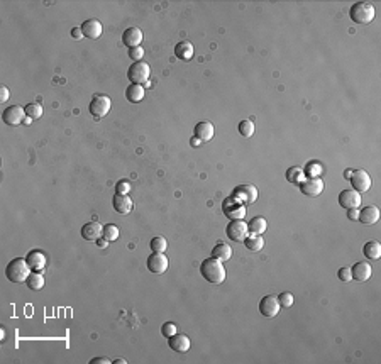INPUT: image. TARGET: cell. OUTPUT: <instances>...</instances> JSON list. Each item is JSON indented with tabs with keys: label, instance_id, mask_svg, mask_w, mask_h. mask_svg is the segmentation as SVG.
<instances>
[{
	"label": "cell",
	"instance_id": "cell-15",
	"mask_svg": "<svg viewBox=\"0 0 381 364\" xmlns=\"http://www.w3.org/2000/svg\"><path fill=\"white\" fill-rule=\"evenodd\" d=\"M371 273H373L371 265H369V263H364V261L356 263V265L351 268V276H352V280H356V281H368L369 278H371Z\"/></svg>",
	"mask_w": 381,
	"mask_h": 364
},
{
	"label": "cell",
	"instance_id": "cell-40",
	"mask_svg": "<svg viewBox=\"0 0 381 364\" xmlns=\"http://www.w3.org/2000/svg\"><path fill=\"white\" fill-rule=\"evenodd\" d=\"M129 58L133 59V61H142V58H144V49H142L141 46H137V48H131L129 49Z\"/></svg>",
	"mask_w": 381,
	"mask_h": 364
},
{
	"label": "cell",
	"instance_id": "cell-27",
	"mask_svg": "<svg viewBox=\"0 0 381 364\" xmlns=\"http://www.w3.org/2000/svg\"><path fill=\"white\" fill-rule=\"evenodd\" d=\"M362 254L366 256L368 259H373V261H376V259H380L381 256V244L378 241H369L364 244V248H362Z\"/></svg>",
	"mask_w": 381,
	"mask_h": 364
},
{
	"label": "cell",
	"instance_id": "cell-47",
	"mask_svg": "<svg viewBox=\"0 0 381 364\" xmlns=\"http://www.w3.org/2000/svg\"><path fill=\"white\" fill-rule=\"evenodd\" d=\"M190 142H191V144L195 146V148H198V146H200V142H202V141H200V139H198V137H195V135H193V137H191V141H190Z\"/></svg>",
	"mask_w": 381,
	"mask_h": 364
},
{
	"label": "cell",
	"instance_id": "cell-17",
	"mask_svg": "<svg viewBox=\"0 0 381 364\" xmlns=\"http://www.w3.org/2000/svg\"><path fill=\"white\" fill-rule=\"evenodd\" d=\"M358 220H359L361 224H364V226H373V224H376V222L380 220V210H378V207L368 205V207H364L362 210H359Z\"/></svg>",
	"mask_w": 381,
	"mask_h": 364
},
{
	"label": "cell",
	"instance_id": "cell-12",
	"mask_svg": "<svg viewBox=\"0 0 381 364\" xmlns=\"http://www.w3.org/2000/svg\"><path fill=\"white\" fill-rule=\"evenodd\" d=\"M300 192L305 197H319L324 192V181L320 178H308L300 183Z\"/></svg>",
	"mask_w": 381,
	"mask_h": 364
},
{
	"label": "cell",
	"instance_id": "cell-20",
	"mask_svg": "<svg viewBox=\"0 0 381 364\" xmlns=\"http://www.w3.org/2000/svg\"><path fill=\"white\" fill-rule=\"evenodd\" d=\"M122 41L129 49L137 48V46H141V42H142V31L139 29V27H129V29L124 31Z\"/></svg>",
	"mask_w": 381,
	"mask_h": 364
},
{
	"label": "cell",
	"instance_id": "cell-29",
	"mask_svg": "<svg viewBox=\"0 0 381 364\" xmlns=\"http://www.w3.org/2000/svg\"><path fill=\"white\" fill-rule=\"evenodd\" d=\"M248 229H249V232H251V234H258V235H261L263 232H265L266 229H268V222H266L265 217H254V219L249 220Z\"/></svg>",
	"mask_w": 381,
	"mask_h": 364
},
{
	"label": "cell",
	"instance_id": "cell-8",
	"mask_svg": "<svg viewBox=\"0 0 381 364\" xmlns=\"http://www.w3.org/2000/svg\"><path fill=\"white\" fill-rule=\"evenodd\" d=\"M24 119H26V109L20 105H10L2 112V120L7 126L16 127L20 122H24Z\"/></svg>",
	"mask_w": 381,
	"mask_h": 364
},
{
	"label": "cell",
	"instance_id": "cell-21",
	"mask_svg": "<svg viewBox=\"0 0 381 364\" xmlns=\"http://www.w3.org/2000/svg\"><path fill=\"white\" fill-rule=\"evenodd\" d=\"M168 345L173 349L174 352H187L188 349H190L191 342L185 334H178L176 332V334L171 335V337L168 339Z\"/></svg>",
	"mask_w": 381,
	"mask_h": 364
},
{
	"label": "cell",
	"instance_id": "cell-23",
	"mask_svg": "<svg viewBox=\"0 0 381 364\" xmlns=\"http://www.w3.org/2000/svg\"><path fill=\"white\" fill-rule=\"evenodd\" d=\"M229 200H230V203H232V209H229V207H224V213H226V215L229 217L230 220H241L246 215V207L241 202H237L236 198H232V197H230Z\"/></svg>",
	"mask_w": 381,
	"mask_h": 364
},
{
	"label": "cell",
	"instance_id": "cell-31",
	"mask_svg": "<svg viewBox=\"0 0 381 364\" xmlns=\"http://www.w3.org/2000/svg\"><path fill=\"white\" fill-rule=\"evenodd\" d=\"M286 180L290 181V183H293V185H300L302 181H304V178H305V173H304V168H300V166H291L290 170L286 171Z\"/></svg>",
	"mask_w": 381,
	"mask_h": 364
},
{
	"label": "cell",
	"instance_id": "cell-5",
	"mask_svg": "<svg viewBox=\"0 0 381 364\" xmlns=\"http://www.w3.org/2000/svg\"><path fill=\"white\" fill-rule=\"evenodd\" d=\"M226 234H227V237H229L230 241L244 242L246 237L249 235L248 224H246L243 219H241V220H230V224H227Z\"/></svg>",
	"mask_w": 381,
	"mask_h": 364
},
{
	"label": "cell",
	"instance_id": "cell-4",
	"mask_svg": "<svg viewBox=\"0 0 381 364\" xmlns=\"http://www.w3.org/2000/svg\"><path fill=\"white\" fill-rule=\"evenodd\" d=\"M151 77V66L146 61H134L127 70V78L131 80V83L136 85H146Z\"/></svg>",
	"mask_w": 381,
	"mask_h": 364
},
{
	"label": "cell",
	"instance_id": "cell-39",
	"mask_svg": "<svg viewBox=\"0 0 381 364\" xmlns=\"http://www.w3.org/2000/svg\"><path fill=\"white\" fill-rule=\"evenodd\" d=\"M131 192V183L127 180H120L115 183V193L120 195H127Z\"/></svg>",
	"mask_w": 381,
	"mask_h": 364
},
{
	"label": "cell",
	"instance_id": "cell-6",
	"mask_svg": "<svg viewBox=\"0 0 381 364\" xmlns=\"http://www.w3.org/2000/svg\"><path fill=\"white\" fill-rule=\"evenodd\" d=\"M110 109H112V100L107 95H95L88 105V110L94 117H105Z\"/></svg>",
	"mask_w": 381,
	"mask_h": 364
},
{
	"label": "cell",
	"instance_id": "cell-46",
	"mask_svg": "<svg viewBox=\"0 0 381 364\" xmlns=\"http://www.w3.org/2000/svg\"><path fill=\"white\" fill-rule=\"evenodd\" d=\"M107 242H109V241H107L105 237H100V239H97V246H98V248H105V246H107Z\"/></svg>",
	"mask_w": 381,
	"mask_h": 364
},
{
	"label": "cell",
	"instance_id": "cell-49",
	"mask_svg": "<svg viewBox=\"0 0 381 364\" xmlns=\"http://www.w3.org/2000/svg\"><path fill=\"white\" fill-rule=\"evenodd\" d=\"M351 174H352V170H346V173H344V176H346L347 180H349V178H351Z\"/></svg>",
	"mask_w": 381,
	"mask_h": 364
},
{
	"label": "cell",
	"instance_id": "cell-26",
	"mask_svg": "<svg viewBox=\"0 0 381 364\" xmlns=\"http://www.w3.org/2000/svg\"><path fill=\"white\" fill-rule=\"evenodd\" d=\"M174 55L178 56V59H181V61H188V59H191V56H193V44L191 42H178V46L174 48Z\"/></svg>",
	"mask_w": 381,
	"mask_h": 364
},
{
	"label": "cell",
	"instance_id": "cell-7",
	"mask_svg": "<svg viewBox=\"0 0 381 364\" xmlns=\"http://www.w3.org/2000/svg\"><path fill=\"white\" fill-rule=\"evenodd\" d=\"M352 185V190H356L358 193H364L371 188V176L368 174V171L364 170H356L352 171L351 178H349Z\"/></svg>",
	"mask_w": 381,
	"mask_h": 364
},
{
	"label": "cell",
	"instance_id": "cell-22",
	"mask_svg": "<svg viewBox=\"0 0 381 364\" xmlns=\"http://www.w3.org/2000/svg\"><path fill=\"white\" fill-rule=\"evenodd\" d=\"M193 133H195V137H198L202 142H209V141H212L213 134H215V129H213L212 124L204 120V122H198L197 126H195Z\"/></svg>",
	"mask_w": 381,
	"mask_h": 364
},
{
	"label": "cell",
	"instance_id": "cell-10",
	"mask_svg": "<svg viewBox=\"0 0 381 364\" xmlns=\"http://www.w3.org/2000/svg\"><path fill=\"white\" fill-rule=\"evenodd\" d=\"M232 198H236L237 202H241L243 205H248V203L256 202V198H258V190H256V187L251 183L241 185V187H237L236 190H234Z\"/></svg>",
	"mask_w": 381,
	"mask_h": 364
},
{
	"label": "cell",
	"instance_id": "cell-35",
	"mask_svg": "<svg viewBox=\"0 0 381 364\" xmlns=\"http://www.w3.org/2000/svg\"><path fill=\"white\" fill-rule=\"evenodd\" d=\"M149 248H151L152 252H165L168 249V241L165 237H154L149 244Z\"/></svg>",
	"mask_w": 381,
	"mask_h": 364
},
{
	"label": "cell",
	"instance_id": "cell-16",
	"mask_svg": "<svg viewBox=\"0 0 381 364\" xmlns=\"http://www.w3.org/2000/svg\"><path fill=\"white\" fill-rule=\"evenodd\" d=\"M102 235H104V227H102L98 222H88L81 227V237H83L85 241L97 242V239H100Z\"/></svg>",
	"mask_w": 381,
	"mask_h": 364
},
{
	"label": "cell",
	"instance_id": "cell-1",
	"mask_svg": "<svg viewBox=\"0 0 381 364\" xmlns=\"http://www.w3.org/2000/svg\"><path fill=\"white\" fill-rule=\"evenodd\" d=\"M200 273L209 283L213 285H220L226 280V268H224L222 261H219L215 258L205 259L200 265Z\"/></svg>",
	"mask_w": 381,
	"mask_h": 364
},
{
	"label": "cell",
	"instance_id": "cell-30",
	"mask_svg": "<svg viewBox=\"0 0 381 364\" xmlns=\"http://www.w3.org/2000/svg\"><path fill=\"white\" fill-rule=\"evenodd\" d=\"M244 244H246V248H248L249 251L258 252V251H261V249L265 248V239H263L261 235H258V234H251V235H248V237H246Z\"/></svg>",
	"mask_w": 381,
	"mask_h": 364
},
{
	"label": "cell",
	"instance_id": "cell-37",
	"mask_svg": "<svg viewBox=\"0 0 381 364\" xmlns=\"http://www.w3.org/2000/svg\"><path fill=\"white\" fill-rule=\"evenodd\" d=\"M293 302H295V298L290 291H283V293H280V297H278V303H280L281 307H285V308H290V307L293 305Z\"/></svg>",
	"mask_w": 381,
	"mask_h": 364
},
{
	"label": "cell",
	"instance_id": "cell-14",
	"mask_svg": "<svg viewBox=\"0 0 381 364\" xmlns=\"http://www.w3.org/2000/svg\"><path fill=\"white\" fill-rule=\"evenodd\" d=\"M26 261H27V265H29V268L33 271H44L46 265H48V258H46L44 252L39 251V249L31 251L29 254L26 256Z\"/></svg>",
	"mask_w": 381,
	"mask_h": 364
},
{
	"label": "cell",
	"instance_id": "cell-34",
	"mask_svg": "<svg viewBox=\"0 0 381 364\" xmlns=\"http://www.w3.org/2000/svg\"><path fill=\"white\" fill-rule=\"evenodd\" d=\"M239 134L243 135V137H251V135L254 134V122L249 120V119L241 120L239 122Z\"/></svg>",
	"mask_w": 381,
	"mask_h": 364
},
{
	"label": "cell",
	"instance_id": "cell-33",
	"mask_svg": "<svg viewBox=\"0 0 381 364\" xmlns=\"http://www.w3.org/2000/svg\"><path fill=\"white\" fill-rule=\"evenodd\" d=\"M26 115L27 117H31V119H39V117L42 115V105L41 103H38V102H33V103H27L26 107Z\"/></svg>",
	"mask_w": 381,
	"mask_h": 364
},
{
	"label": "cell",
	"instance_id": "cell-45",
	"mask_svg": "<svg viewBox=\"0 0 381 364\" xmlns=\"http://www.w3.org/2000/svg\"><path fill=\"white\" fill-rule=\"evenodd\" d=\"M71 36H73L75 39H81V38H83L81 27H73V29H71Z\"/></svg>",
	"mask_w": 381,
	"mask_h": 364
},
{
	"label": "cell",
	"instance_id": "cell-24",
	"mask_svg": "<svg viewBox=\"0 0 381 364\" xmlns=\"http://www.w3.org/2000/svg\"><path fill=\"white\" fill-rule=\"evenodd\" d=\"M212 256L222 263L229 261V259L232 258V249H230V246H227L226 242H219V244L212 249Z\"/></svg>",
	"mask_w": 381,
	"mask_h": 364
},
{
	"label": "cell",
	"instance_id": "cell-36",
	"mask_svg": "<svg viewBox=\"0 0 381 364\" xmlns=\"http://www.w3.org/2000/svg\"><path fill=\"white\" fill-rule=\"evenodd\" d=\"M102 237H105L109 242L117 241V239H119V229H117V226H114V224H107V226L104 227V235H102Z\"/></svg>",
	"mask_w": 381,
	"mask_h": 364
},
{
	"label": "cell",
	"instance_id": "cell-18",
	"mask_svg": "<svg viewBox=\"0 0 381 364\" xmlns=\"http://www.w3.org/2000/svg\"><path fill=\"white\" fill-rule=\"evenodd\" d=\"M112 205H114V210L117 213H122V215H127V213L133 210L134 203L127 195H120V193H115L112 198Z\"/></svg>",
	"mask_w": 381,
	"mask_h": 364
},
{
	"label": "cell",
	"instance_id": "cell-25",
	"mask_svg": "<svg viewBox=\"0 0 381 364\" xmlns=\"http://www.w3.org/2000/svg\"><path fill=\"white\" fill-rule=\"evenodd\" d=\"M126 98L129 100L131 103H137L144 98V87L142 85H136L131 83L129 87L126 88Z\"/></svg>",
	"mask_w": 381,
	"mask_h": 364
},
{
	"label": "cell",
	"instance_id": "cell-19",
	"mask_svg": "<svg viewBox=\"0 0 381 364\" xmlns=\"http://www.w3.org/2000/svg\"><path fill=\"white\" fill-rule=\"evenodd\" d=\"M81 33L88 39H98L102 36V24L97 19H88L81 24Z\"/></svg>",
	"mask_w": 381,
	"mask_h": 364
},
{
	"label": "cell",
	"instance_id": "cell-43",
	"mask_svg": "<svg viewBox=\"0 0 381 364\" xmlns=\"http://www.w3.org/2000/svg\"><path fill=\"white\" fill-rule=\"evenodd\" d=\"M359 217V210L358 209H349L347 210V219L349 220H358Z\"/></svg>",
	"mask_w": 381,
	"mask_h": 364
},
{
	"label": "cell",
	"instance_id": "cell-41",
	"mask_svg": "<svg viewBox=\"0 0 381 364\" xmlns=\"http://www.w3.org/2000/svg\"><path fill=\"white\" fill-rule=\"evenodd\" d=\"M337 276H339L341 281H351L352 276H351V268H341L337 271Z\"/></svg>",
	"mask_w": 381,
	"mask_h": 364
},
{
	"label": "cell",
	"instance_id": "cell-9",
	"mask_svg": "<svg viewBox=\"0 0 381 364\" xmlns=\"http://www.w3.org/2000/svg\"><path fill=\"white\" fill-rule=\"evenodd\" d=\"M281 305L278 303V298L273 297V295H266L259 300V313H261L265 319H273V317L278 315Z\"/></svg>",
	"mask_w": 381,
	"mask_h": 364
},
{
	"label": "cell",
	"instance_id": "cell-44",
	"mask_svg": "<svg viewBox=\"0 0 381 364\" xmlns=\"http://www.w3.org/2000/svg\"><path fill=\"white\" fill-rule=\"evenodd\" d=\"M112 361H110L109 358H94L90 359V364H110Z\"/></svg>",
	"mask_w": 381,
	"mask_h": 364
},
{
	"label": "cell",
	"instance_id": "cell-42",
	"mask_svg": "<svg viewBox=\"0 0 381 364\" xmlns=\"http://www.w3.org/2000/svg\"><path fill=\"white\" fill-rule=\"evenodd\" d=\"M9 97H10L9 88H7L5 85H2V88H0V100H2V102H7V100H9Z\"/></svg>",
	"mask_w": 381,
	"mask_h": 364
},
{
	"label": "cell",
	"instance_id": "cell-32",
	"mask_svg": "<svg viewBox=\"0 0 381 364\" xmlns=\"http://www.w3.org/2000/svg\"><path fill=\"white\" fill-rule=\"evenodd\" d=\"M322 171H324V166H322V163H319V161H308L307 166L304 168V173L307 174L308 178H319L320 174H322Z\"/></svg>",
	"mask_w": 381,
	"mask_h": 364
},
{
	"label": "cell",
	"instance_id": "cell-28",
	"mask_svg": "<svg viewBox=\"0 0 381 364\" xmlns=\"http://www.w3.org/2000/svg\"><path fill=\"white\" fill-rule=\"evenodd\" d=\"M26 285H27V288L33 291L42 290V287H44V276L41 274V271H33V273L29 274V278H27Z\"/></svg>",
	"mask_w": 381,
	"mask_h": 364
},
{
	"label": "cell",
	"instance_id": "cell-2",
	"mask_svg": "<svg viewBox=\"0 0 381 364\" xmlns=\"http://www.w3.org/2000/svg\"><path fill=\"white\" fill-rule=\"evenodd\" d=\"M29 274H31V268L27 265L26 259L22 258L12 259L5 268V276L10 283H24V281H27Z\"/></svg>",
	"mask_w": 381,
	"mask_h": 364
},
{
	"label": "cell",
	"instance_id": "cell-50",
	"mask_svg": "<svg viewBox=\"0 0 381 364\" xmlns=\"http://www.w3.org/2000/svg\"><path fill=\"white\" fill-rule=\"evenodd\" d=\"M24 122H26V124H31V122H33V119H31V117H26V119H24Z\"/></svg>",
	"mask_w": 381,
	"mask_h": 364
},
{
	"label": "cell",
	"instance_id": "cell-48",
	"mask_svg": "<svg viewBox=\"0 0 381 364\" xmlns=\"http://www.w3.org/2000/svg\"><path fill=\"white\" fill-rule=\"evenodd\" d=\"M114 364H126L127 361H126V359H115V361H112Z\"/></svg>",
	"mask_w": 381,
	"mask_h": 364
},
{
	"label": "cell",
	"instance_id": "cell-3",
	"mask_svg": "<svg viewBox=\"0 0 381 364\" xmlns=\"http://www.w3.org/2000/svg\"><path fill=\"white\" fill-rule=\"evenodd\" d=\"M375 7L368 2H356L354 5L349 9V16L356 24H369L375 19Z\"/></svg>",
	"mask_w": 381,
	"mask_h": 364
},
{
	"label": "cell",
	"instance_id": "cell-13",
	"mask_svg": "<svg viewBox=\"0 0 381 364\" xmlns=\"http://www.w3.org/2000/svg\"><path fill=\"white\" fill-rule=\"evenodd\" d=\"M339 203L346 210L349 209H358L361 205V195L356 190H343L339 193Z\"/></svg>",
	"mask_w": 381,
	"mask_h": 364
},
{
	"label": "cell",
	"instance_id": "cell-38",
	"mask_svg": "<svg viewBox=\"0 0 381 364\" xmlns=\"http://www.w3.org/2000/svg\"><path fill=\"white\" fill-rule=\"evenodd\" d=\"M178 332V329H176V326H174L173 322H166V324H163V327H161V334H163V337H171V335H174Z\"/></svg>",
	"mask_w": 381,
	"mask_h": 364
},
{
	"label": "cell",
	"instance_id": "cell-11",
	"mask_svg": "<svg viewBox=\"0 0 381 364\" xmlns=\"http://www.w3.org/2000/svg\"><path fill=\"white\" fill-rule=\"evenodd\" d=\"M148 269L154 274H161L168 269V258L165 252H152L148 258Z\"/></svg>",
	"mask_w": 381,
	"mask_h": 364
}]
</instances>
